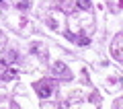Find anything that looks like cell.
I'll list each match as a JSON object with an SVG mask.
<instances>
[{"instance_id":"cell-2","label":"cell","mask_w":123,"mask_h":109,"mask_svg":"<svg viewBox=\"0 0 123 109\" xmlns=\"http://www.w3.org/2000/svg\"><path fill=\"white\" fill-rule=\"evenodd\" d=\"M121 37H115V41H113V48H111V52H113V56H115V60H121Z\"/></svg>"},{"instance_id":"cell-4","label":"cell","mask_w":123,"mask_h":109,"mask_svg":"<svg viewBox=\"0 0 123 109\" xmlns=\"http://www.w3.org/2000/svg\"><path fill=\"white\" fill-rule=\"evenodd\" d=\"M57 70H60V74H64V76H66V72H68V68H66L64 64H60V62L53 66V72H57Z\"/></svg>"},{"instance_id":"cell-3","label":"cell","mask_w":123,"mask_h":109,"mask_svg":"<svg viewBox=\"0 0 123 109\" xmlns=\"http://www.w3.org/2000/svg\"><path fill=\"white\" fill-rule=\"evenodd\" d=\"M76 4H78L80 10H86V8H90V0H78Z\"/></svg>"},{"instance_id":"cell-7","label":"cell","mask_w":123,"mask_h":109,"mask_svg":"<svg viewBox=\"0 0 123 109\" xmlns=\"http://www.w3.org/2000/svg\"><path fill=\"white\" fill-rule=\"evenodd\" d=\"M0 2H2V0H0Z\"/></svg>"},{"instance_id":"cell-5","label":"cell","mask_w":123,"mask_h":109,"mask_svg":"<svg viewBox=\"0 0 123 109\" xmlns=\"http://www.w3.org/2000/svg\"><path fill=\"white\" fill-rule=\"evenodd\" d=\"M14 60H17V54H14V52H8L4 56V62H14Z\"/></svg>"},{"instance_id":"cell-1","label":"cell","mask_w":123,"mask_h":109,"mask_svg":"<svg viewBox=\"0 0 123 109\" xmlns=\"http://www.w3.org/2000/svg\"><path fill=\"white\" fill-rule=\"evenodd\" d=\"M35 89H37V95H39L41 99H45V97H49V95L53 93L51 82H37V84H35Z\"/></svg>"},{"instance_id":"cell-6","label":"cell","mask_w":123,"mask_h":109,"mask_svg":"<svg viewBox=\"0 0 123 109\" xmlns=\"http://www.w3.org/2000/svg\"><path fill=\"white\" fill-rule=\"evenodd\" d=\"M88 41H90V39H88L86 35H82V37L78 39V43H80V45H88Z\"/></svg>"}]
</instances>
